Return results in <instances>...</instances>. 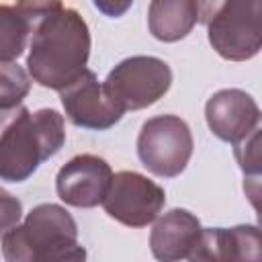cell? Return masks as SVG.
Segmentation results:
<instances>
[{
  "label": "cell",
  "mask_w": 262,
  "mask_h": 262,
  "mask_svg": "<svg viewBox=\"0 0 262 262\" xmlns=\"http://www.w3.org/2000/svg\"><path fill=\"white\" fill-rule=\"evenodd\" d=\"M90 57V31L82 14L74 8L49 12L31 33L27 70L31 78L51 90L72 84Z\"/></svg>",
  "instance_id": "6da1fadb"
},
{
  "label": "cell",
  "mask_w": 262,
  "mask_h": 262,
  "mask_svg": "<svg viewBox=\"0 0 262 262\" xmlns=\"http://www.w3.org/2000/svg\"><path fill=\"white\" fill-rule=\"evenodd\" d=\"M63 143L66 123L55 108L0 111V180L25 182Z\"/></svg>",
  "instance_id": "7a4b0ae2"
},
{
  "label": "cell",
  "mask_w": 262,
  "mask_h": 262,
  "mask_svg": "<svg viewBox=\"0 0 262 262\" xmlns=\"http://www.w3.org/2000/svg\"><path fill=\"white\" fill-rule=\"evenodd\" d=\"M2 256L8 262H78L86 258V250L78 244V225L70 211L41 203L2 235Z\"/></svg>",
  "instance_id": "3957f363"
},
{
  "label": "cell",
  "mask_w": 262,
  "mask_h": 262,
  "mask_svg": "<svg viewBox=\"0 0 262 262\" xmlns=\"http://www.w3.org/2000/svg\"><path fill=\"white\" fill-rule=\"evenodd\" d=\"M199 23L227 61H246L262 47V0H199Z\"/></svg>",
  "instance_id": "277c9868"
},
{
  "label": "cell",
  "mask_w": 262,
  "mask_h": 262,
  "mask_svg": "<svg viewBox=\"0 0 262 262\" xmlns=\"http://www.w3.org/2000/svg\"><path fill=\"white\" fill-rule=\"evenodd\" d=\"M102 86L123 113L141 111L156 104L170 90L172 70L160 57L131 55L108 72Z\"/></svg>",
  "instance_id": "5b68a950"
},
{
  "label": "cell",
  "mask_w": 262,
  "mask_h": 262,
  "mask_svg": "<svg viewBox=\"0 0 262 262\" xmlns=\"http://www.w3.org/2000/svg\"><path fill=\"white\" fill-rule=\"evenodd\" d=\"M192 133L186 121L176 115H158L141 125L137 156L156 176L174 178L184 172L192 156Z\"/></svg>",
  "instance_id": "8992f818"
},
{
  "label": "cell",
  "mask_w": 262,
  "mask_h": 262,
  "mask_svg": "<svg viewBox=\"0 0 262 262\" xmlns=\"http://www.w3.org/2000/svg\"><path fill=\"white\" fill-rule=\"evenodd\" d=\"M100 205L115 221L127 227H145L162 213L166 192L147 176L133 170H123L113 174Z\"/></svg>",
  "instance_id": "52a82bcc"
},
{
  "label": "cell",
  "mask_w": 262,
  "mask_h": 262,
  "mask_svg": "<svg viewBox=\"0 0 262 262\" xmlns=\"http://www.w3.org/2000/svg\"><path fill=\"white\" fill-rule=\"evenodd\" d=\"M59 98L68 119L82 129L104 131L123 119V111L106 94L92 70H84L72 84L59 90Z\"/></svg>",
  "instance_id": "ba28073f"
},
{
  "label": "cell",
  "mask_w": 262,
  "mask_h": 262,
  "mask_svg": "<svg viewBox=\"0 0 262 262\" xmlns=\"http://www.w3.org/2000/svg\"><path fill=\"white\" fill-rule=\"evenodd\" d=\"M113 170L104 158L94 154H80L66 162L55 176L57 196L78 209H92L102 203Z\"/></svg>",
  "instance_id": "9c48e42d"
},
{
  "label": "cell",
  "mask_w": 262,
  "mask_h": 262,
  "mask_svg": "<svg viewBox=\"0 0 262 262\" xmlns=\"http://www.w3.org/2000/svg\"><path fill=\"white\" fill-rule=\"evenodd\" d=\"M205 119L217 139L237 143L260 127V108L254 96L246 90L223 88L207 100Z\"/></svg>",
  "instance_id": "30bf717a"
},
{
  "label": "cell",
  "mask_w": 262,
  "mask_h": 262,
  "mask_svg": "<svg viewBox=\"0 0 262 262\" xmlns=\"http://www.w3.org/2000/svg\"><path fill=\"white\" fill-rule=\"evenodd\" d=\"M260 229L256 225H235V227H203L196 248L188 260H211V262H231V260H252L262 258Z\"/></svg>",
  "instance_id": "8fae6325"
},
{
  "label": "cell",
  "mask_w": 262,
  "mask_h": 262,
  "mask_svg": "<svg viewBox=\"0 0 262 262\" xmlns=\"http://www.w3.org/2000/svg\"><path fill=\"white\" fill-rule=\"evenodd\" d=\"M201 221L186 209H170L156 223L149 233V250L158 260L174 262L188 260L201 237Z\"/></svg>",
  "instance_id": "7c38bea8"
},
{
  "label": "cell",
  "mask_w": 262,
  "mask_h": 262,
  "mask_svg": "<svg viewBox=\"0 0 262 262\" xmlns=\"http://www.w3.org/2000/svg\"><path fill=\"white\" fill-rule=\"evenodd\" d=\"M199 23V0H151L147 10L149 33L164 43L184 39Z\"/></svg>",
  "instance_id": "4fadbf2b"
},
{
  "label": "cell",
  "mask_w": 262,
  "mask_h": 262,
  "mask_svg": "<svg viewBox=\"0 0 262 262\" xmlns=\"http://www.w3.org/2000/svg\"><path fill=\"white\" fill-rule=\"evenodd\" d=\"M33 25L16 8L0 4V61H14L27 49Z\"/></svg>",
  "instance_id": "5bb4252c"
},
{
  "label": "cell",
  "mask_w": 262,
  "mask_h": 262,
  "mask_svg": "<svg viewBox=\"0 0 262 262\" xmlns=\"http://www.w3.org/2000/svg\"><path fill=\"white\" fill-rule=\"evenodd\" d=\"M31 90V80L25 68L14 61H0V111L18 106Z\"/></svg>",
  "instance_id": "9a60e30c"
},
{
  "label": "cell",
  "mask_w": 262,
  "mask_h": 262,
  "mask_svg": "<svg viewBox=\"0 0 262 262\" xmlns=\"http://www.w3.org/2000/svg\"><path fill=\"white\" fill-rule=\"evenodd\" d=\"M260 127H256L248 137H244L242 141L233 143V151L235 158L244 170V174L248 176V180L258 184V176H260Z\"/></svg>",
  "instance_id": "2e32d148"
},
{
  "label": "cell",
  "mask_w": 262,
  "mask_h": 262,
  "mask_svg": "<svg viewBox=\"0 0 262 262\" xmlns=\"http://www.w3.org/2000/svg\"><path fill=\"white\" fill-rule=\"evenodd\" d=\"M23 219V203L0 186V237Z\"/></svg>",
  "instance_id": "e0dca14e"
},
{
  "label": "cell",
  "mask_w": 262,
  "mask_h": 262,
  "mask_svg": "<svg viewBox=\"0 0 262 262\" xmlns=\"http://www.w3.org/2000/svg\"><path fill=\"white\" fill-rule=\"evenodd\" d=\"M92 2L104 16H111V18L123 16L133 4V0H92Z\"/></svg>",
  "instance_id": "ac0fdd59"
}]
</instances>
